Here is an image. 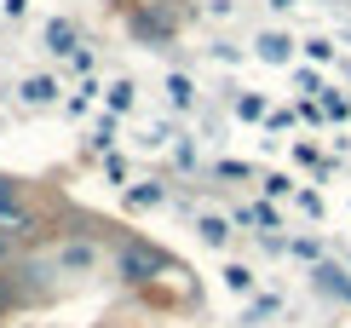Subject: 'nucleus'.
I'll return each instance as SVG.
<instances>
[{"mask_svg":"<svg viewBox=\"0 0 351 328\" xmlns=\"http://www.w3.org/2000/svg\"><path fill=\"white\" fill-rule=\"evenodd\" d=\"M6 253H12V242H6V236H0V259H6Z\"/></svg>","mask_w":351,"mask_h":328,"instance_id":"obj_2","label":"nucleus"},{"mask_svg":"<svg viewBox=\"0 0 351 328\" xmlns=\"http://www.w3.org/2000/svg\"><path fill=\"white\" fill-rule=\"evenodd\" d=\"M23 231H29V207L18 202V190L0 178V236L12 242V236H23Z\"/></svg>","mask_w":351,"mask_h":328,"instance_id":"obj_1","label":"nucleus"}]
</instances>
